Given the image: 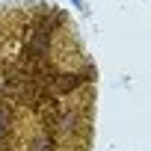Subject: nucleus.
I'll list each match as a JSON object with an SVG mask.
<instances>
[{"instance_id":"1","label":"nucleus","mask_w":151,"mask_h":151,"mask_svg":"<svg viewBox=\"0 0 151 151\" xmlns=\"http://www.w3.org/2000/svg\"><path fill=\"white\" fill-rule=\"evenodd\" d=\"M47 39H50L47 30H36V33L30 36V50H33V53H45V50H47Z\"/></svg>"},{"instance_id":"2","label":"nucleus","mask_w":151,"mask_h":151,"mask_svg":"<svg viewBox=\"0 0 151 151\" xmlns=\"http://www.w3.org/2000/svg\"><path fill=\"white\" fill-rule=\"evenodd\" d=\"M6 133H9V110L0 107V142L6 139Z\"/></svg>"}]
</instances>
